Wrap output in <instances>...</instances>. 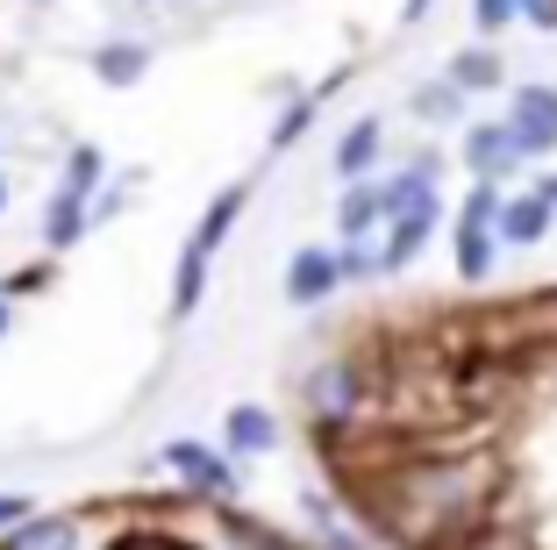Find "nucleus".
Segmentation results:
<instances>
[{"instance_id":"1","label":"nucleus","mask_w":557,"mask_h":550,"mask_svg":"<svg viewBox=\"0 0 557 550\" xmlns=\"http://www.w3.org/2000/svg\"><path fill=\"white\" fill-rule=\"evenodd\" d=\"M493 243H500V194L493 186H472L458 215V272L465 279H486L493 272Z\"/></svg>"},{"instance_id":"2","label":"nucleus","mask_w":557,"mask_h":550,"mask_svg":"<svg viewBox=\"0 0 557 550\" xmlns=\"http://www.w3.org/2000/svg\"><path fill=\"white\" fill-rule=\"evenodd\" d=\"M508 130H515V144H522V158L557 150V86H515Z\"/></svg>"},{"instance_id":"3","label":"nucleus","mask_w":557,"mask_h":550,"mask_svg":"<svg viewBox=\"0 0 557 550\" xmlns=\"http://www.w3.org/2000/svg\"><path fill=\"white\" fill-rule=\"evenodd\" d=\"M358 401H364V387H358V365H350V357H336V365H322V372L308 379V407L329 429H344V421L358 415Z\"/></svg>"},{"instance_id":"4","label":"nucleus","mask_w":557,"mask_h":550,"mask_svg":"<svg viewBox=\"0 0 557 550\" xmlns=\"http://www.w3.org/2000/svg\"><path fill=\"white\" fill-rule=\"evenodd\" d=\"M465 164L479 172V186H493L500 172H515V164H522V144H515L508 122H479V130L465 136Z\"/></svg>"},{"instance_id":"5","label":"nucleus","mask_w":557,"mask_h":550,"mask_svg":"<svg viewBox=\"0 0 557 550\" xmlns=\"http://www.w3.org/2000/svg\"><path fill=\"white\" fill-rule=\"evenodd\" d=\"M336 279H344V258H329V250H294V265H286V301L314 308V301L336 293Z\"/></svg>"},{"instance_id":"6","label":"nucleus","mask_w":557,"mask_h":550,"mask_svg":"<svg viewBox=\"0 0 557 550\" xmlns=\"http://www.w3.org/2000/svg\"><path fill=\"white\" fill-rule=\"evenodd\" d=\"M244 200H250V186H222V194H214V208L200 215L194 243H186V258H200V265H208V258H214V243L230 236V222H236V215H244Z\"/></svg>"},{"instance_id":"7","label":"nucleus","mask_w":557,"mask_h":550,"mask_svg":"<svg viewBox=\"0 0 557 550\" xmlns=\"http://www.w3.org/2000/svg\"><path fill=\"white\" fill-rule=\"evenodd\" d=\"M550 200H543V194H522V200H500V236H508V243H522V250H529V243H543V236H550Z\"/></svg>"},{"instance_id":"8","label":"nucleus","mask_w":557,"mask_h":550,"mask_svg":"<svg viewBox=\"0 0 557 550\" xmlns=\"http://www.w3.org/2000/svg\"><path fill=\"white\" fill-rule=\"evenodd\" d=\"M164 465L180 472V479L208 486V493H222V486H230V465H222L214 451H200V443H172V451H164Z\"/></svg>"},{"instance_id":"9","label":"nucleus","mask_w":557,"mask_h":550,"mask_svg":"<svg viewBox=\"0 0 557 550\" xmlns=\"http://www.w3.org/2000/svg\"><path fill=\"white\" fill-rule=\"evenodd\" d=\"M379 114H364V122H350L344 130V144H336V172L344 179H358V172H372V158H379Z\"/></svg>"},{"instance_id":"10","label":"nucleus","mask_w":557,"mask_h":550,"mask_svg":"<svg viewBox=\"0 0 557 550\" xmlns=\"http://www.w3.org/2000/svg\"><path fill=\"white\" fill-rule=\"evenodd\" d=\"M372 222H386V200H379V186H350L344 208H336V229H344L350 243L372 236Z\"/></svg>"},{"instance_id":"11","label":"nucleus","mask_w":557,"mask_h":550,"mask_svg":"<svg viewBox=\"0 0 557 550\" xmlns=\"http://www.w3.org/2000/svg\"><path fill=\"white\" fill-rule=\"evenodd\" d=\"M8 550H79V529H72L65 515H36L8 536Z\"/></svg>"},{"instance_id":"12","label":"nucleus","mask_w":557,"mask_h":550,"mask_svg":"<svg viewBox=\"0 0 557 550\" xmlns=\"http://www.w3.org/2000/svg\"><path fill=\"white\" fill-rule=\"evenodd\" d=\"M500 58H493V50H458V58H450V86H458V94H493V86H500Z\"/></svg>"},{"instance_id":"13","label":"nucleus","mask_w":557,"mask_h":550,"mask_svg":"<svg viewBox=\"0 0 557 550\" xmlns=\"http://www.w3.org/2000/svg\"><path fill=\"white\" fill-rule=\"evenodd\" d=\"M144 65H150L144 44H108V50L94 58V72H100L108 86H136V80H144Z\"/></svg>"},{"instance_id":"14","label":"nucleus","mask_w":557,"mask_h":550,"mask_svg":"<svg viewBox=\"0 0 557 550\" xmlns=\"http://www.w3.org/2000/svg\"><path fill=\"white\" fill-rule=\"evenodd\" d=\"M79 236H86V200L58 194L50 215H44V243H50V250H65V243H79Z\"/></svg>"},{"instance_id":"15","label":"nucleus","mask_w":557,"mask_h":550,"mask_svg":"<svg viewBox=\"0 0 557 550\" xmlns=\"http://www.w3.org/2000/svg\"><path fill=\"white\" fill-rule=\"evenodd\" d=\"M230 443H236V451H272L278 421L264 415V407H236V415H230Z\"/></svg>"},{"instance_id":"16","label":"nucleus","mask_w":557,"mask_h":550,"mask_svg":"<svg viewBox=\"0 0 557 550\" xmlns=\"http://www.w3.org/2000/svg\"><path fill=\"white\" fill-rule=\"evenodd\" d=\"M414 114H422V122H458V114H465V94L450 80H429V86H414Z\"/></svg>"},{"instance_id":"17","label":"nucleus","mask_w":557,"mask_h":550,"mask_svg":"<svg viewBox=\"0 0 557 550\" xmlns=\"http://www.w3.org/2000/svg\"><path fill=\"white\" fill-rule=\"evenodd\" d=\"M465 550H536V543H529V529H515V522H479V529L465 536Z\"/></svg>"},{"instance_id":"18","label":"nucleus","mask_w":557,"mask_h":550,"mask_svg":"<svg viewBox=\"0 0 557 550\" xmlns=\"http://www.w3.org/2000/svg\"><path fill=\"white\" fill-rule=\"evenodd\" d=\"M94 179H100V150H94V144H79V150H72V179L58 186V194L86 200V194H94Z\"/></svg>"},{"instance_id":"19","label":"nucleus","mask_w":557,"mask_h":550,"mask_svg":"<svg viewBox=\"0 0 557 550\" xmlns=\"http://www.w3.org/2000/svg\"><path fill=\"white\" fill-rule=\"evenodd\" d=\"M522 8H529V0H472V22L486 36H500L508 22H522Z\"/></svg>"},{"instance_id":"20","label":"nucleus","mask_w":557,"mask_h":550,"mask_svg":"<svg viewBox=\"0 0 557 550\" xmlns=\"http://www.w3.org/2000/svg\"><path fill=\"white\" fill-rule=\"evenodd\" d=\"M308 122H314V100H294V108H286V122H278V130H272V144L286 150V144H294L300 130H308Z\"/></svg>"},{"instance_id":"21","label":"nucleus","mask_w":557,"mask_h":550,"mask_svg":"<svg viewBox=\"0 0 557 550\" xmlns=\"http://www.w3.org/2000/svg\"><path fill=\"white\" fill-rule=\"evenodd\" d=\"M22 515H29V501H22V493H0V529L15 536V529H22Z\"/></svg>"},{"instance_id":"22","label":"nucleus","mask_w":557,"mask_h":550,"mask_svg":"<svg viewBox=\"0 0 557 550\" xmlns=\"http://www.w3.org/2000/svg\"><path fill=\"white\" fill-rule=\"evenodd\" d=\"M522 22H536V29H557V0H529Z\"/></svg>"},{"instance_id":"23","label":"nucleus","mask_w":557,"mask_h":550,"mask_svg":"<svg viewBox=\"0 0 557 550\" xmlns=\"http://www.w3.org/2000/svg\"><path fill=\"white\" fill-rule=\"evenodd\" d=\"M536 194H543V200L557 208V172H543V179H536Z\"/></svg>"},{"instance_id":"24","label":"nucleus","mask_w":557,"mask_h":550,"mask_svg":"<svg viewBox=\"0 0 557 550\" xmlns=\"http://www.w3.org/2000/svg\"><path fill=\"white\" fill-rule=\"evenodd\" d=\"M429 15V0H408V22H422Z\"/></svg>"},{"instance_id":"25","label":"nucleus","mask_w":557,"mask_h":550,"mask_svg":"<svg viewBox=\"0 0 557 550\" xmlns=\"http://www.w3.org/2000/svg\"><path fill=\"white\" fill-rule=\"evenodd\" d=\"M0 329H8V308H0Z\"/></svg>"}]
</instances>
